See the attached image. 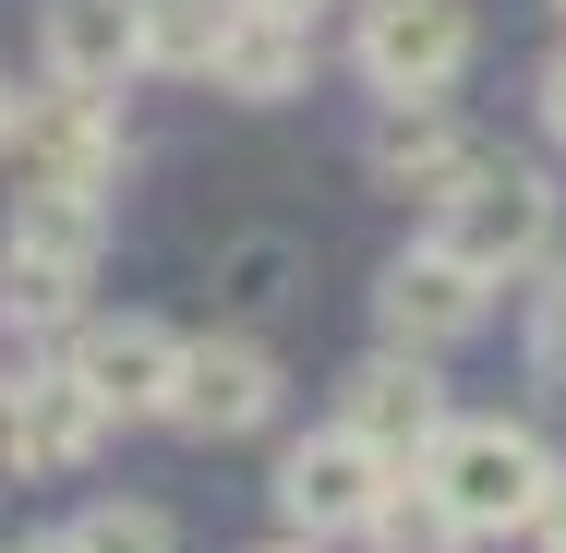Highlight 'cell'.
Here are the masks:
<instances>
[{
    "instance_id": "obj_16",
    "label": "cell",
    "mask_w": 566,
    "mask_h": 553,
    "mask_svg": "<svg viewBox=\"0 0 566 553\" xmlns=\"http://www.w3.org/2000/svg\"><path fill=\"white\" fill-rule=\"evenodd\" d=\"M133 12H145V73H193L206 85V61H218L241 0H133Z\"/></svg>"
},
{
    "instance_id": "obj_6",
    "label": "cell",
    "mask_w": 566,
    "mask_h": 553,
    "mask_svg": "<svg viewBox=\"0 0 566 553\" xmlns=\"http://www.w3.org/2000/svg\"><path fill=\"white\" fill-rule=\"evenodd\" d=\"M338 422L386 469H410L422 445H434V422H447V385H434V349H374V361H349V385H338Z\"/></svg>"
},
{
    "instance_id": "obj_4",
    "label": "cell",
    "mask_w": 566,
    "mask_h": 553,
    "mask_svg": "<svg viewBox=\"0 0 566 553\" xmlns=\"http://www.w3.org/2000/svg\"><path fill=\"white\" fill-rule=\"evenodd\" d=\"M157 422L193 445H229V434H265L277 422V361L253 349V337H181V361H169V397H157Z\"/></svg>"
},
{
    "instance_id": "obj_15",
    "label": "cell",
    "mask_w": 566,
    "mask_h": 553,
    "mask_svg": "<svg viewBox=\"0 0 566 553\" xmlns=\"http://www.w3.org/2000/svg\"><path fill=\"white\" fill-rule=\"evenodd\" d=\"M361 542H374V553H458L470 530L447 518V493H434L422 469H386V493L361 506Z\"/></svg>"
},
{
    "instance_id": "obj_1",
    "label": "cell",
    "mask_w": 566,
    "mask_h": 553,
    "mask_svg": "<svg viewBox=\"0 0 566 553\" xmlns=\"http://www.w3.org/2000/svg\"><path fill=\"white\" fill-rule=\"evenodd\" d=\"M434 493H447V518L482 542V530H531V506H543V481H555V457L531 422H434V445L410 457Z\"/></svg>"
},
{
    "instance_id": "obj_22",
    "label": "cell",
    "mask_w": 566,
    "mask_h": 553,
    "mask_svg": "<svg viewBox=\"0 0 566 553\" xmlns=\"http://www.w3.org/2000/svg\"><path fill=\"white\" fill-rule=\"evenodd\" d=\"M543 132H555V145H566V49H555V61H543Z\"/></svg>"
},
{
    "instance_id": "obj_2",
    "label": "cell",
    "mask_w": 566,
    "mask_h": 553,
    "mask_svg": "<svg viewBox=\"0 0 566 553\" xmlns=\"http://www.w3.org/2000/svg\"><path fill=\"white\" fill-rule=\"evenodd\" d=\"M434 241H447V253L482 277V289H506V277L555 265V181H543V169H506V157H482V169L458 181L447 205H434Z\"/></svg>"
},
{
    "instance_id": "obj_19",
    "label": "cell",
    "mask_w": 566,
    "mask_h": 553,
    "mask_svg": "<svg viewBox=\"0 0 566 553\" xmlns=\"http://www.w3.org/2000/svg\"><path fill=\"white\" fill-rule=\"evenodd\" d=\"M531 361H543V373H566V265L531 289Z\"/></svg>"
},
{
    "instance_id": "obj_14",
    "label": "cell",
    "mask_w": 566,
    "mask_h": 553,
    "mask_svg": "<svg viewBox=\"0 0 566 553\" xmlns=\"http://www.w3.org/2000/svg\"><path fill=\"white\" fill-rule=\"evenodd\" d=\"M0 253H36V265L97 277V253H109V205L73 193V181H24V193H12V228H0Z\"/></svg>"
},
{
    "instance_id": "obj_11",
    "label": "cell",
    "mask_w": 566,
    "mask_h": 553,
    "mask_svg": "<svg viewBox=\"0 0 566 553\" xmlns=\"http://www.w3.org/2000/svg\"><path fill=\"white\" fill-rule=\"evenodd\" d=\"M97 445H109V410L73 385V361H49V373H24L0 397V457L12 469H85Z\"/></svg>"
},
{
    "instance_id": "obj_3",
    "label": "cell",
    "mask_w": 566,
    "mask_h": 553,
    "mask_svg": "<svg viewBox=\"0 0 566 553\" xmlns=\"http://www.w3.org/2000/svg\"><path fill=\"white\" fill-rule=\"evenodd\" d=\"M349 61L361 85L398 109V97H447L470 73V0H361L349 12Z\"/></svg>"
},
{
    "instance_id": "obj_8",
    "label": "cell",
    "mask_w": 566,
    "mask_h": 553,
    "mask_svg": "<svg viewBox=\"0 0 566 553\" xmlns=\"http://www.w3.org/2000/svg\"><path fill=\"white\" fill-rule=\"evenodd\" d=\"M374 326H386V349H458V337L482 326V277L458 265L447 241H410L374 277Z\"/></svg>"
},
{
    "instance_id": "obj_26",
    "label": "cell",
    "mask_w": 566,
    "mask_h": 553,
    "mask_svg": "<svg viewBox=\"0 0 566 553\" xmlns=\"http://www.w3.org/2000/svg\"><path fill=\"white\" fill-rule=\"evenodd\" d=\"M265 553H326V542H302V530H290V542H265Z\"/></svg>"
},
{
    "instance_id": "obj_5",
    "label": "cell",
    "mask_w": 566,
    "mask_h": 553,
    "mask_svg": "<svg viewBox=\"0 0 566 553\" xmlns=\"http://www.w3.org/2000/svg\"><path fill=\"white\" fill-rule=\"evenodd\" d=\"M61 361H73V385H85L109 422H157L181 337L157 326V313H73V326H61Z\"/></svg>"
},
{
    "instance_id": "obj_7",
    "label": "cell",
    "mask_w": 566,
    "mask_h": 553,
    "mask_svg": "<svg viewBox=\"0 0 566 553\" xmlns=\"http://www.w3.org/2000/svg\"><path fill=\"white\" fill-rule=\"evenodd\" d=\"M386 493V457L349 434V422H326V434H302L290 457H277V518L302 530V542H338V530H361V506Z\"/></svg>"
},
{
    "instance_id": "obj_21",
    "label": "cell",
    "mask_w": 566,
    "mask_h": 553,
    "mask_svg": "<svg viewBox=\"0 0 566 553\" xmlns=\"http://www.w3.org/2000/svg\"><path fill=\"white\" fill-rule=\"evenodd\" d=\"M531 530H543V553H566V469L543 481V506H531Z\"/></svg>"
},
{
    "instance_id": "obj_10",
    "label": "cell",
    "mask_w": 566,
    "mask_h": 553,
    "mask_svg": "<svg viewBox=\"0 0 566 553\" xmlns=\"http://www.w3.org/2000/svg\"><path fill=\"white\" fill-rule=\"evenodd\" d=\"M36 61H49V85L120 97L145 73V12L133 0H36Z\"/></svg>"
},
{
    "instance_id": "obj_23",
    "label": "cell",
    "mask_w": 566,
    "mask_h": 553,
    "mask_svg": "<svg viewBox=\"0 0 566 553\" xmlns=\"http://www.w3.org/2000/svg\"><path fill=\"white\" fill-rule=\"evenodd\" d=\"M253 12H302V24H314V12H326V0H253Z\"/></svg>"
},
{
    "instance_id": "obj_18",
    "label": "cell",
    "mask_w": 566,
    "mask_h": 553,
    "mask_svg": "<svg viewBox=\"0 0 566 553\" xmlns=\"http://www.w3.org/2000/svg\"><path fill=\"white\" fill-rule=\"evenodd\" d=\"M73 553H181V530L157 506H85L73 518Z\"/></svg>"
},
{
    "instance_id": "obj_20",
    "label": "cell",
    "mask_w": 566,
    "mask_h": 553,
    "mask_svg": "<svg viewBox=\"0 0 566 553\" xmlns=\"http://www.w3.org/2000/svg\"><path fill=\"white\" fill-rule=\"evenodd\" d=\"M277 265H290L277 241H241V253H229V301H277Z\"/></svg>"
},
{
    "instance_id": "obj_13",
    "label": "cell",
    "mask_w": 566,
    "mask_h": 553,
    "mask_svg": "<svg viewBox=\"0 0 566 553\" xmlns=\"http://www.w3.org/2000/svg\"><path fill=\"white\" fill-rule=\"evenodd\" d=\"M482 157H494V145H470L458 120H434V97H398V120L374 132V181H386V193H410V205H447Z\"/></svg>"
},
{
    "instance_id": "obj_9",
    "label": "cell",
    "mask_w": 566,
    "mask_h": 553,
    "mask_svg": "<svg viewBox=\"0 0 566 553\" xmlns=\"http://www.w3.org/2000/svg\"><path fill=\"white\" fill-rule=\"evenodd\" d=\"M12 145H24V181H73V193H109L120 181V120H109V97H85V85L24 97V109H12Z\"/></svg>"
},
{
    "instance_id": "obj_25",
    "label": "cell",
    "mask_w": 566,
    "mask_h": 553,
    "mask_svg": "<svg viewBox=\"0 0 566 553\" xmlns=\"http://www.w3.org/2000/svg\"><path fill=\"white\" fill-rule=\"evenodd\" d=\"M24 553H73V530H49V542H24Z\"/></svg>"
},
{
    "instance_id": "obj_12",
    "label": "cell",
    "mask_w": 566,
    "mask_h": 553,
    "mask_svg": "<svg viewBox=\"0 0 566 553\" xmlns=\"http://www.w3.org/2000/svg\"><path fill=\"white\" fill-rule=\"evenodd\" d=\"M206 85L218 97H241V109H277V97H302L314 85V24L302 12H229V36H218V61H206Z\"/></svg>"
},
{
    "instance_id": "obj_24",
    "label": "cell",
    "mask_w": 566,
    "mask_h": 553,
    "mask_svg": "<svg viewBox=\"0 0 566 553\" xmlns=\"http://www.w3.org/2000/svg\"><path fill=\"white\" fill-rule=\"evenodd\" d=\"M12 109H24V97H12V73H0V145H12Z\"/></svg>"
},
{
    "instance_id": "obj_17",
    "label": "cell",
    "mask_w": 566,
    "mask_h": 553,
    "mask_svg": "<svg viewBox=\"0 0 566 553\" xmlns=\"http://www.w3.org/2000/svg\"><path fill=\"white\" fill-rule=\"evenodd\" d=\"M73 313H85V277H73V265L0 253V326H12V337H61Z\"/></svg>"
}]
</instances>
